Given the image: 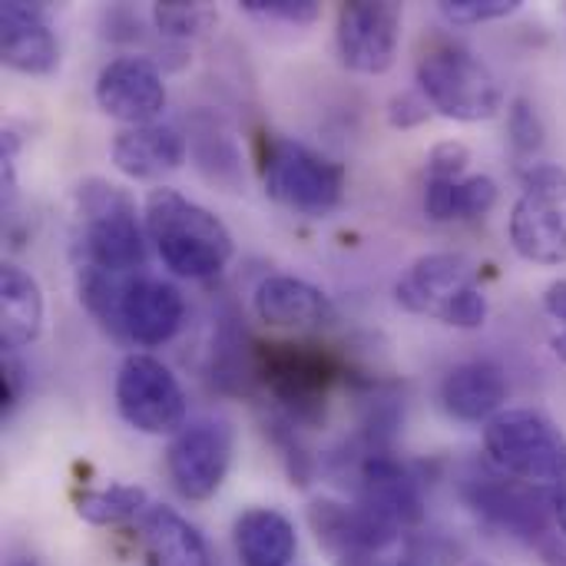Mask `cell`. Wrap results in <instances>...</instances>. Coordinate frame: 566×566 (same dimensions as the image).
<instances>
[{
    "mask_svg": "<svg viewBox=\"0 0 566 566\" xmlns=\"http://www.w3.org/2000/svg\"><path fill=\"white\" fill-rule=\"evenodd\" d=\"M252 365L292 424H318L325 418L332 385L342 375L338 361L328 352L315 345L275 342V345H259Z\"/></svg>",
    "mask_w": 566,
    "mask_h": 566,
    "instance_id": "7",
    "label": "cell"
},
{
    "mask_svg": "<svg viewBox=\"0 0 566 566\" xmlns=\"http://www.w3.org/2000/svg\"><path fill=\"white\" fill-rule=\"evenodd\" d=\"M76 252L80 269H99L129 275L146 265V239L136 216V202L126 189L106 179H86L76 186Z\"/></svg>",
    "mask_w": 566,
    "mask_h": 566,
    "instance_id": "3",
    "label": "cell"
},
{
    "mask_svg": "<svg viewBox=\"0 0 566 566\" xmlns=\"http://www.w3.org/2000/svg\"><path fill=\"white\" fill-rule=\"evenodd\" d=\"M471 149L458 139H444L428 153V179H464Z\"/></svg>",
    "mask_w": 566,
    "mask_h": 566,
    "instance_id": "30",
    "label": "cell"
},
{
    "mask_svg": "<svg viewBox=\"0 0 566 566\" xmlns=\"http://www.w3.org/2000/svg\"><path fill=\"white\" fill-rule=\"evenodd\" d=\"M149 511V497L136 484H109L99 491H83L76 497V514L80 521L93 527H116L133 517H143Z\"/></svg>",
    "mask_w": 566,
    "mask_h": 566,
    "instance_id": "23",
    "label": "cell"
},
{
    "mask_svg": "<svg viewBox=\"0 0 566 566\" xmlns=\"http://www.w3.org/2000/svg\"><path fill=\"white\" fill-rule=\"evenodd\" d=\"M358 507L398 537L401 531H411L424 521L418 478L388 451H368L358 464Z\"/></svg>",
    "mask_w": 566,
    "mask_h": 566,
    "instance_id": "13",
    "label": "cell"
},
{
    "mask_svg": "<svg viewBox=\"0 0 566 566\" xmlns=\"http://www.w3.org/2000/svg\"><path fill=\"white\" fill-rule=\"evenodd\" d=\"M235 551L242 566H289L295 560L298 537L285 514L252 507L235 521Z\"/></svg>",
    "mask_w": 566,
    "mask_h": 566,
    "instance_id": "22",
    "label": "cell"
},
{
    "mask_svg": "<svg viewBox=\"0 0 566 566\" xmlns=\"http://www.w3.org/2000/svg\"><path fill=\"white\" fill-rule=\"evenodd\" d=\"M537 551H541V557H544L547 566H566V541L560 534H554L551 541H544Z\"/></svg>",
    "mask_w": 566,
    "mask_h": 566,
    "instance_id": "35",
    "label": "cell"
},
{
    "mask_svg": "<svg viewBox=\"0 0 566 566\" xmlns=\"http://www.w3.org/2000/svg\"><path fill=\"white\" fill-rule=\"evenodd\" d=\"M497 206V182L491 176H464L454 189V219H481Z\"/></svg>",
    "mask_w": 566,
    "mask_h": 566,
    "instance_id": "27",
    "label": "cell"
},
{
    "mask_svg": "<svg viewBox=\"0 0 566 566\" xmlns=\"http://www.w3.org/2000/svg\"><path fill=\"white\" fill-rule=\"evenodd\" d=\"M232 464V424L226 418H196L166 451V471L172 488L186 501H209L226 484Z\"/></svg>",
    "mask_w": 566,
    "mask_h": 566,
    "instance_id": "11",
    "label": "cell"
},
{
    "mask_svg": "<svg viewBox=\"0 0 566 566\" xmlns=\"http://www.w3.org/2000/svg\"><path fill=\"white\" fill-rule=\"evenodd\" d=\"M474 566H488V564H474Z\"/></svg>",
    "mask_w": 566,
    "mask_h": 566,
    "instance_id": "38",
    "label": "cell"
},
{
    "mask_svg": "<svg viewBox=\"0 0 566 566\" xmlns=\"http://www.w3.org/2000/svg\"><path fill=\"white\" fill-rule=\"evenodd\" d=\"M401 3L391 0H352L338 7V56L355 73H388L401 40Z\"/></svg>",
    "mask_w": 566,
    "mask_h": 566,
    "instance_id": "12",
    "label": "cell"
},
{
    "mask_svg": "<svg viewBox=\"0 0 566 566\" xmlns=\"http://www.w3.org/2000/svg\"><path fill=\"white\" fill-rule=\"evenodd\" d=\"M507 136L517 156H537L544 149V119L527 96H517L507 109Z\"/></svg>",
    "mask_w": 566,
    "mask_h": 566,
    "instance_id": "25",
    "label": "cell"
},
{
    "mask_svg": "<svg viewBox=\"0 0 566 566\" xmlns=\"http://www.w3.org/2000/svg\"><path fill=\"white\" fill-rule=\"evenodd\" d=\"M547 497H551V511H554V524H557V531H560V537L566 541V474L547 491Z\"/></svg>",
    "mask_w": 566,
    "mask_h": 566,
    "instance_id": "34",
    "label": "cell"
},
{
    "mask_svg": "<svg viewBox=\"0 0 566 566\" xmlns=\"http://www.w3.org/2000/svg\"><path fill=\"white\" fill-rule=\"evenodd\" d=\"M146 235L163 265L182 279H212L232 259V235L222 219L169 186L146 199Z\"/></svg>",
    "mask_w": 566,
    "mask_h": 566,
    "instance_id": "1",
    "label": "cell"
},
{
    "mask_svg": "<svg viewBox=\"0 0 566 566\" xmlns=\"http://www.w3.org/2000/svg\"><path fill=\"white\" fill-rule=\"evenodd\" d=\"M17 153H20V143L13 133H3L0 139V182H3V206L13 202L17 196Z\"/></svg>",
    "mask_w": 566,
    "mask_h": 566,
    "instance_id": "32",
    "label": "cell"
},
{
    "mask_svg": "<svg viewBox=\"0 0 566 566\" xmlns=\"http://www.w3.org/2000/svg\"><path fill=\"white\" fill-rule=\"evenodd\" d=\"M242 7L255 17H269L282 23H312L322 13L315 0H242Z\"/></svg>",
    "mask_w": 566,
    "mask_h": 566,
    "instance_id": "29",
    "label": "cell"
},
{
    "mask_svg": "<svg viewBox=\"0 0 566 566\" xmlns=\"http://www.w3.org/2000/svg\"><path fill=\"white\" fill-rule=\"evenodd\" d=\"M395 566H428L421 557H408V560H401V564H395Z\"/></svg>",
    "mask_w": 566,
    "mask_h": 566,
    "instance_id": "37",
    "label": "cell"
},
{
    "mask_svg": "<svg viewBox=\"0 0 566 566\" xmlns=\"http://www.w3.org/2000/svg\"><path fill=\"white\" fill-rule=\"evenodd\" d=\"M255 315L275 328H322L335 322V305L305 279L269 275L255 289Z\"/></svg>",
    "mask_w": 566,
    "mask_h": 566,
    "instance_id": "19",
    "label": "cell"
},
{
    "mask_svg": "<svg viewBox=\"0 0 566 566\" xmlns=\"http://www.w3.org/2000/svg\"><path fill=\"white\" fill-rule=\"evenodd\" d=\"M484 451L497 471L544 491L566 474V438L554 421L531 408H507L488 421Z\"/></svg>",
    "mask_w": 566,
    "mask_h": 566,
    "instance_id": "6",
    "label": "cell"
},
{
    "mask_svg": "<svg viewBox=\"0 0 566 566\" xmlns=\"http://www.w3.org/2000/svg\"><path fill=\"white\" fill-rule=\"evenodd\" d=\"M153 20H156V30L166 36H196L212 20V10L202 3L163 0L153 7Z\"/></svg>",
    "mask_w": 566,
    "mask_h": 566,
    "instance_id": "26",
    "label": "cell"
},
{
    "mask_svg": "<svg viewBox=\"0 0 566 566\" xmlns=\"http://www.w3.org/2000/svg\"><path fill=\"white\" fill-rule=\"evenodd\" d=\"M511 242L521 259L566 265V169L534 166L524 176L521 199L511 209Z\"/></svg>",
    "mask_w": 566,
    "mask_h": 566,
    "instance_id": "9",
    "label": "cell"
},
{
    "mask_svg": "<svg viewBox=\"0 0 566 566\" xmlns=\"http://www.w3.org/2000/svg\"><path fill=\"white\" fill-rule=\"evenodd\" d=\"M113 166L129 179H163L186 163V139L166 123L123 126L113 136Z\"/></svg>",
    "mask_w": 566,
    "mask_h": 566,
    "instance_id": "18",
    "label": "cell"
},
{
    "mask_svg": "<svg viewBox=\"0 0 566 566\" xmlns=\"http://www.w3.org/2000/svg\"><path fill=\"white\" fill-rule=\"evenodd\" d=\"M461 497L464 504L488 521L491 527L511 534L514 541H524L531 547H541L554 537L551 527V497L544 488H534L527 481H517L504 471L471 464L461 478Z\"/></svg>",
    "mask_w": 566,
    "mask_h": 566,
    "instance_id": "8",
    "label": "cell"
},
{
    "mask_svg": "<svg viewBox=\"0 0 566 566\" xmlns=\"http://www.w3.org/2000/svg\"><path fill=\"white\" fill-rule=\"evenodd\" d=\"M441 13L451 23H488L521 10V0H441Z\"/></svg>",
    "mask_w": 566,
    "mask_h": 566,
    "instance_id": "28",
    "label": "cell"
},
{
    "mask_svg": "<svg viewBox=\"0 0 566 566\" xmlns=\"http://www.w3.org/2000/svg\"><path fill=\"white\" fill-rule=\"evenodd\" d=\"M544 308H547V315H551V318L566 322V279L554 282V285L544 292Z\"/></svg>",
    "mask_w": 566,
    "mask_h": 566,
    "instance_id": "33",
    "label": "cell"
},
{
    "mask_svg": "<svg viewBox=\"0 0 566 566\" xmlns=\"http://www.w3.org/2000/svg\"><path fill=\"white\" fill-rule=\"evenodd\" d=\"M418 86L434 113L458 123H481L501 113L504 90L491 66L461 40L431 36L418 53Z\"/></svg>",
    "mask_w": 566,
    "mask_h": 566,
    "instance_id": "2",
    "label": "cell"
},
{
    "mask_svg": "<svg viewBox=\"0 0 566 566\" xmlns=\"http://www.w3.org/2000/svg\"><path fill=\"white\" fill-rule=\"evenodd\" d=\"M182 315L186 302L176 285L163 279H126L119 298L123 342H133L139 348H159L172 342V335L182 328Z\"/></svg>",
    "mask_w": 566,
    "mask_h": 566,
    "instance_id": "15",
    "label": "cell"
},
{
    "mask_svg": "<svg viewBox=\"0 0 566 566\" xmlns=\"http://www.w3.org/2000/svg\"><path fill=\"white\" fill-rule=\"evenodd\" d=\"M43 328V292L36 279L13 265L3 262L0 269V345L7 352L27 348L30 342L40 338Z\"/></svg>",
    "mask_w": 566,
    "mask_h": 566,
    "instance_id": "21",
    "label": "cell"
},
{
    "mask_svg": "<svg viewBox=\"0 0 566 566\" xmlns=\"http://www.w3.org/2000/svg\"><path fill=\"white\" fill-rule=\"evenodd\" d=\"M262 179L275 202L308 219L335 212L345 196V166L285 136L262 139Z\"/></svg>",
    "mask_w": 566,
    "mask_h": 566,
    "instance_id": "5",
    "label": "cell"
},
{
    "mask_svg": "<svg viewBox=\"0 0 566 566\" xmlns=\"http://www.w3.org/2000/svg\"><path fill=\"white\" fill-rule=\"evenodd\" d=\"M511 398V385L501 365L494 361H464L451 368L441 381L444 411L464 424L494 421Z\"/></svg>",
    "mask_w": 566,
    "mask_h": 566,
    "instance_id": "17",
    "label": "cell"
},
{
    "mask_svg": "<svg viewBox=\"0 0 566 566\" xmlns=\"http://www.w3.org/2000/svg\"><path fill=\"white\" fill-rule=\"evenodd\" d=\"M119 418L139 434H179L186 428V395L179 378L153 355H126L116 371Z\"/></svg>",
    "mask_w": 566,
    "mask_h": 566,
    "instance_id": "10",
    "label": "cell"
},
{
    "mask_svg": "<svg viewBox=\"0 0 566 566\" xmlns=\"http://www.w3.org/2000/svg\"><path fill=\"white\" fill-rule=\"evenodd\" d=\"M99 109L123 126H149L166 109V83L149 56L109 60L93 86Z\"/></svg>",
    "mask_w": 566,
    "mask_h": 566,
    "instance_id": "14",
    "label": "cell"
},
{
    "mask_svg": "<svg viewBox=\"0 0 566 566\" xmlns=\"http://www.w3.org/2000/svg\"><path fill=\"white\" fill-rule=\"evenodd\" d=\"M0 56L27 76H46L60 66V40L43 3H0Z\"/></svg>",
    "mask_w": 566,
    "mask_h": 566,
    "instance_id": "16",
    "label": "cell"
},
{
    "mask_svg": "<svg viewBox=\"0 0 566 566\" xmlns=\"http://www.w3.org/2000/svg\"><path fill=\"white\" fill-rule=\"evenodd\" d=\"M143 554L146 566H216L206 537L166 504L143 514Z\"/></svg>",
    "mask_w": 566,
    "mask_h": 566,
    "instance_id": "20",
    "label": "cell"
},
{
    "mask_svg": "<svg viewBox=\"0 0 566 566\" xmlns=\"http://www.w3.org/2000/svg\"><path fill=\"white\" fill-rule=\"evenodd\" d=\"M395 298L405 312L474 332L488 322V295L478 285V265L454 252H431L411 262L398 279Z\"/></svg>",
    "mask_w": 566,
    "mask_h": 566,
    "instance_id": "4",
    "label": "cell"
},
{
    "mask_svg": "<svg viewBox=\"0 0 566 566\" xmlns=\"http://www.w3.org/2000/svg\"><path fill=\"white\" fill-rule=\"evenodd\" d=\"M80 302L86 305V312L113 335L123 342V328H119V298L126 289V275H113V272H99V269H80Z\"/></svg>",
    "mask_w": 566,
    "mask_h": 566,
    "instance_id": "24",
    "label": "cell"
},
{
    "mask_svg": "<svg viewBox=\"0 0 566 566\" xmlns=\"http://www.w3.org/2000/svg\"><path fill=\"white\" fill-rule=\"evenodd\" d=\"M551 348H554V355H557V358L566 365V328L560 332V335H554V338H551Z\"/></svg>",
    "mask_w": 566,
    "mask_h": 566,
    "instance_id": "36",
    "label": "cell"
},
{
    "mask_svg": "<svg viewBox=\"0 0 566 566\" xmlns=\"http://www.w3.org/2000/svg\"><path fill=\"white\" fill-rule=\"evenodd\" d=\"M431 116V103L424 99V93H395L391 103H388V123L395 129H411V126H421L424 119Z\"/></svg>",
    "mask_w": 566,
    "mask_h": 566,
    "instance_id": "31",
    "label": "cell"
}]
</instances>
